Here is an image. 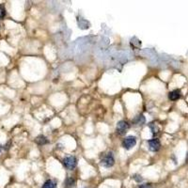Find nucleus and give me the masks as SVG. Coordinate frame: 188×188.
Returning a JSON list of instances; mask_svg holds the SVG:
<instances>
[{
  "mask_svg": "<svg viewBox=\"0 0 188 188\" xmlns=\"http://www.w3.org/2000/svg\"><path fill=\"white\" fill-rule=\"evenodd\" d=\"M6 15V10L3 6H0V19H3Z\"/></svg>",
  "mask_w": 188,
  "mask_h": 188,
  "instance_id": "obj_12",
  "label": "nucleus"
},
{
  "mask_svg": "<svg viewBox=\"0 0 188 188\" xmlns=\"http://www.w3.org/2000/svg\"><path fill=\"white\" fill-rule=\"evenodd\" d=\"M137 144V138L134 137H128L123 140L122 147L125 150H130Z\"/></svg>",
  "mask_w": 188,
  "mask_h": 188,
  "instance_id": "obj_4",
  "label": "nucleus"
},
{
  "mask_svg": "<svg viewBox=\"0 0 188 188\" xmlns=\"http://www.w3.org/2000/svg\"><path fill=\"white\" fill-rule=\"evenodd\" d=\"M150 128L152 129V133L153 134H157L158 132H159V127L157 126V124H155V123H150Z\"/></svg>",
  "mask_w": 188,
  "mask_h": 188,
  "instance_id": "obj_11",
  "label": "nucleus"
},
{
  "mask_svg": "<svg viewBox=\"0 0 188 188\" xmlns=\"http://www.w3.org/2000/svg\"><path fill=\"white\" fill-rule=\"evenodd\" d=\"M41 188H56V183L55 182V180H48L44 183V184Z\"/></svg>",
  "mask_w": 188,
  "mask_h": 188,
  "instance_id": "obj_8",
  "label": "nucleus"
},
{
  "mask_svg": "<svg viewBox=\"0 0 188 188\" xmlns=\"http://www.w3.org/2000/svg\"><path fill=\"white\" fill-rule=\"evenodd\" d=\"M63 164H64V165H65V167L67 169L73 170V169L76 167V165H77V159L74 156H67L66 158H64Z\"/></svg>",
  "mask_w": 188,
  "mask_h": 188,
  "instance_id": "obj_2",
  "label": "nucleus"
},
{
  "mask_svg": "<svg viewBox=\"0 0 188 188\" xmlns=\"http://www.w3.org/2000/svg\"><path fill=\"white\" fill-rule=\"evenodd\" d=\"M75 185V180L73 178H68L65 182V186L67 188H71V187H74Z\"/></svg>",
  "mask_w": 188,
  "mask_h": 188,
  "instance_id": "obj_10",
  "label": "nucleus"
},
{
  "mask_svg": "<svg viewBox=\"0 0 188 188\" xmlns=\"http://www.w3.org/2000/svg\"><path fill=\"white\" fill-rule=\"evenodd\" d=\"M180 97V91L178 89H176V90H173V91H171L170 93L168 94V98L170 99L171 101H176V100H178L179 98Z\"/></svg>",
  "mask_w": 188,
  "mask_h": 188,
  "instance_id": "obj_7",
  "label": "nucleus"
},
{
  "mask_svg": "<svg viewBox=\"0 0 188 188\" xmlns=\"http://www.w3.org/2000/svg\"><path fill=\"white\" fill-rule=\"evenodd\" d=\"M129 128H130L129 123L125 121V120H120V121H119L118 124H117V128H116L117 134L119 135L125 134Z\"/></svg>",
  "mask_w": 188,
  "mask_h": 188,
  "instance_id": "obj_1",
  "label": "nucleus"
},
{
  "mask_svg": "<svg viewBox=\"0 0 188 188\" xmlns=\"http://www.w3.org/2000/svg\"><path fill=\"white\" fill-rule=\"evenodd\" d=\"M35 141L38 143L39 145H44V144H47L48 143V140L47 138L44 137V135H39V137H37Z\"/></svg>",
  "mask_w": 188,
  "mask_h": 188,
  "instance_id": "obj_9",
  "label": "nucleus"
},
{
  "mask_svg": "<svg viewBox=\"0 0 188 188\" xmlns=\"http://www.w3.org/2000/svg\"><path fill=\"white\" fill-rule=\"evenodd\" d=\"M138 188H152V186L150 185V184L146 183V184H142V185H140Z\"/></svg>",
  "mask_w": 188,
  "mask_h": 188,
  "instance_id": "obj_13",
  "label": "nucleus"
},
{
  "mask_svg": "<svg viewBox=\"0 0 188 188\" xmlns=\"http://www.w3.org/2000/svg\"><path fill=\"white\" fill-rule=\"evenodd\" d=\"M148 144H149V149L152 150V152H157V150H159L160 147H161V143L159 141V139H157V138L150 139V140L148 141Z\"/></svg>",
  "mask_w": 188,
  "mask_h": 188,
  "instance_id": "obj_5",
  "label": "nucleus"
},
{
  "mask_svg": "<svg viewBox=\"0 0 188 188\" xmlns=\"http://www.w3.org/2000/svg\"><path fill=\"white\" fill-rule=\"evenodd\" d=\"M114 163H115V159L111 152L107 153L101 161L102 165H104V167H111L112 165H114Z\"/></svg>",
  "mask_w": 188,
  "mask_h": 188,
  "instance_id": "obj_3",
  "label": "nucleus"
},
{
  "mask_svg": "<svg viewBox=\"0 0 188 188\" xmlns=\"http://www.w3.org/2000/svg\"><path fill=\"white\" fill-rule=\"evenodd\" d=\"M145 117L143 115H138L133 119V123L135 124V125H142V124L145 123Z\"/></svg>",
  "mask_w": 188,
  "mask_h": 188,
  "instance_id": "obj_6",
  "label": "nucleus"
}]
</instances>
